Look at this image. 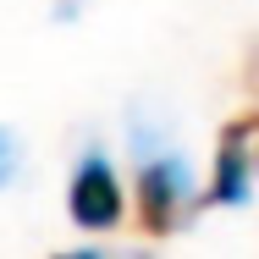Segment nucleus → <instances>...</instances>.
I'll return each instance as SVG.
<instances>
[{
    "mask_svg": "<svg viewBox=\"0 0 259 259\" xmlns=\"http://www.w3.org/2000/svg\"><path fill=\"white\" fill-rule=\"evenodd\" d=\"M188 204V165L177 155H149L144 177H138V221L149 237H165Z\"/></svg>",
    "mask_w": 259,
    "mask_h": 259,
    "instance_id": "obj_1",
    "label": "nucleus"
},
{
    "mask_svg": "<svg viewBox=\"0 0 259 259\" xmlns=\"http://www.w3.org/2000/svg\"><path fill=\"white\" fill-rule=\"evenodd\" d=\"M66 209L83 232H110L121 221V182L110 171L105 155H89L72 171V188H66Z\"/></svg>",
    "mask_w": 259,
    "mask_h": 259,
    "instance_id": "obj_2",
    "label": "nucleus"
},
{
    "mask_svg": "<svg viewBox=\"0 0 259 259\" xmlns=\"http://www.w3.org/2000/svg\"><path fill=\"white\" fill-rule=\"evenodd\" d=\"M259 133V121L237 116L226 133H221V149H215V177H209V204H243L248 199V138Z\"/></svg>",
    "mask_w": 259,
    "mask_h": 259,
    "instance_id": "obj_3",
    "label": "nucleus"
},
{
    "mask_svg": "<svg viewBox=\"0 0 259 259\" xmlns=\"http://www.w3.org/2000/svg\"><path fill=\"white\" fill-rule=\"evenodd\" d=\"M17 177V133L11 127H0V188Z\"/></svg>",
    "mask_w": 259,
    "mask_h": 259,
    "instance_id": "obj_4",
    "label": "nucleus"
},
{
    "mask_svg": "<svg viewBox=\"0 0 259 259\" xmlns=\"http://www.w3.org/2000/svg\"><path fill=\"white\" fill-rule=\"evenodd\" d=\"M55 259H100V254H55Z\"/></svg>",
    "mask_w": 259,
    "mask_h": 259,
    "instance_id": "obj_5",
    "label": "nucleus"
}]
</instances>
